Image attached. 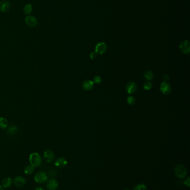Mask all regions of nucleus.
Instances as JSON below:
<instances>
[{"instance_id": "0eeeda50", "label": "nucleus", "mask_w": 190, "mask_h": 190, "mask_svg": "<svg viewBox=\"0 0 190 190\" xmlns=\"http://www.w3.org/2000/svg\"><path fill=\"white\" fill-rule=\"evenodd\" d=\"M107 49V46L106 43L104 42H100L96 45L95 48V52L98 54L103 55L106 52Z\"/></svg>"}, {"instance_id": "f3484780", "label": "nucleus", "mask_w": 190, "mask_h": 190, "mask_svg": "<svg viewBox=\"0 0 190 190\" xmlns=\"http://www.w3.org/2000/svg\"><path fill=\"white\" fill-rule=\"evenodd\" d=\"M34 171H35L34 167H33V166L31 164L27 165L24 169V172L25 174H27V175L33 174Z\"/></svg>"}, {"instance_id": "5701e85b", "label": "nucleus", "mask_w": 190, "mask_h": 190, "mask_svg": "<svg viewBox=\"0 0 190 190\" xmlns=\"http://www.w3.org/2000/svg\"><path fill=\"white\" fill-rule=\"evenodd\" d=\"M127 102L128 103L129 105H133L135 104L136 102V99L133 96H130L127 99Z\"/></svg>"}, {"instance_id": "1a4fd4ad", "label": "nucleus", "mask_w": 190, "mask_h": 190, "mask_svg": "<svg viewBox=\"0 0 190 190\" xmlns=\"http://www.w3.org/2000/svg\"><path fill=\"white\" fill-rule=\"evenodd\" d=\"M160 91L164 95H169L171 92V87L167 82H163L160 86Z\"/></svg>"}, {"instance_id": "39448f33", "label": "nucleus", "mask_w": 190, "mask_h": 190, "mask_svg": "<svg viewBox=\"0 0 190 190\" xmlns=\"http://www.w3.org/2000/svg\"><path fill=\"white\" fill-rule=\"evenodd\" d=\"M46 186L49 190H55L58 187V182L54 178H50L46 181Z\"/></svg>"}, {"instance_id": "7ed1b4c3", "label": "nucleus", "mask_w": 190, "mask_h": 190, "mask_svg": "<svg viewBox=\"0 0 190 190\" xmlns=\"http://www.w3.org/2000/svg\"><path fill=\"white\" fill-rule=\"evenodd\" d=\"M34 180L38 184H43L48 180V174L43 171H39L35 175Z\"/></svg>"}, {"instance_id": "7c9ffc66", "label": "nucleus", "mask_w": 190, "mask_h": 190, "mask_svg": "<svg viewBox=\"0 0 190 190\" xmlns=\"http://www.w3.org/2000/svg\"><path fill=\"white\" fill-rule=\"evenodd\" d=\"M124 190H130V189H125Z\"/></svg>"}, {"instance_id": "a211bd4d", "label": "nucleus", "mask_w": 190, "mask_h": 190, "mask_svg": "<svg viewBox=\"0 0 190 190\" xmlns=\"http://www.w3.org/2000/svg\"><path fill=\"white\" fill-rule=\"evenodd\" d=\"M8 125V122L7 120L4 117H0V128L2 129H5Z\"/></svg>"}, {"instance_id": "6e6552de", "label": "nucleus", "mask_w": 190, "mask_h": 190, "mask_svg": "<svg viewBox=\"0 0 190 190\" xmlns=\"http://www.w3.org/2000/svg\"><path fill=\"white\" fill-rule=\"evenodd\" d=\"M14 185L17 187H22L26 184V179L21 176H16L13 181Z\"/></svg>"}, {"instance_id": "aec40b11", "label": "nucleus", "mask_w": 190, "mask_h": 190, "mask_svg": "<svg viewBox=\"0 0 190 190\" xmlns=\"http://www.w3.org/2000/svg\"><path fill=\"white\" fill-rule=\"evenodd\" d=\"M144 77L148 80H152L154 78V74L151 71H147L144 74Z\"/></svg>"}, {"instance_id": "f257e3e1", "label": "nucleus", "mask_w": 190, "mask_h": 190, "mask_svg": "<svg viewBox=\"0 0 190 190\" xmlns=\"http://www.w3.org/2000/svg\"><path fill=\"white\" fill-rule=\"evenodd\" d=\"M29 161L31 165L34 167H38L40 166L42 162V159L41 156L36 152H33L30 154L29 156Z\"/></svg>"}, {"instance_id": "393cba45", "label": "nucleus", "mask_w": 190, "mask_h": 190, "mask_svg": "<svg viewBox=\"0 0 190 190\" xmlns=\"http://www.w3.org/2000/svg\"><path fill=\"white\" fill-rule=\"evenodd\" d=\"M57 174V171L55 169H50L49 171V175L51 177H54Z\"/></svg>"}, {"instance_id": "2eb2a0df", "label": "nucleus", "mask_w": 190, "mask_h": 190, "mask_svg": "<svg viewBox=\"0 0 190 190\" xmlns=\"http://www.w3.org/2000/svg\"><path fill=\"white\" fill-rule=\"evenodd\" d=\"M13 184V180L10 177H7L2 180V186L4 188L7 189L10 187Z\"/></svg>"}, {"instance_id": "423d86ee", "label": "nucleus", "mask_w": 190, "mask_h": 190, "mask_svg": "<svg viewBox=\"0 0 190 190\" xmlns=\"http://www.w3.org/2000/svg\"><path fill=\"white\" fill-rule=\"evenodd\" d=\"M179 49L182 52L185 54H189L190 52V42L187 40H184L181 42Z\"/></svg>"}, {"instance_id": "9d476101", "label": "nucleus", "mask_w": 190, "mask_h": 190, "mask_svg": "<svg viewBox=\"0 0 190 190\" xmlns=\"http://www.w3.org/2000/svg\"><path fill=\"white\" fill-rule=\"evenodd\" d=\"M25 22L28 26L35 27L38 25V20L33 16H28L25 18Z\"/></svg>"}, {"instance_id": "c756f323", "label": "nucleus", "mask_w": 190, "mask_h": 190, "mask_svg": "<svg viewBox=\"0 0 190 190\" xmlns=\"http://www.w3.org/2000/svg\"><path fill=\"white\" fill-rule=\"evenodd\" d=\"M0 190H4V187L0 185Z\"/></svg>"}, {"instance_id": "412c9836", "label": "nucleus", "mask_w": 190, "mask_h": 190, "mask_svg": "<svg viewBox=\"0 0 190 190\" xmlns=\"http://www.w3.org/2000/svg\"><path fill=\"white\" fill-rule=\"evenodd\" d=\"M147 187L146 185L143 184H139L138 185H136L134 187L133 190H146Z\"/></svg>"}, {"instance_id": "cd10ccee", "label": "nucleus", "mask_w": 190, "mask_h": 190, "mask_svg": "<svg viewBox=\"0 0 190 190\" xmlns=\"http://www.w3.org/2000/svg\"><path fill=\"white\" fill-rule=\"evenodd\" d=\"M163 79L164 82H167L169 80V76L167 74H165L164 75L163 77Z\"/></svg>"}, {"instance_id": "f8f14e48", "label": "nucleus", "mask_w": 190, "mask_h": 190, "mask_svg": "<svg viewBox=\"0 0 190 190\" xmlns=\"http://www.w3.org/2000/svg\"><path fill=\"white\" fill-rule=\"evenodd\" d=\"M68 161L64 157H59L58 158L55 162V166L59 169L64 168L67 165Z\"/></svg>"}, {"instance_id": "20e7f679", "label": "nucleus", "mask_w": 190, "mask_h": 190, "mask_svg": "<svg viewBox=\"0 0 190 190\" xmlns=\"http://www.w3.org/2000/svg\"><path fill=\"white\" fill-rule=\"evenodd\" d=\"M43 159L47 163H52L55 160V155L51 150H46L43 153Z\"/></svg>"}, {"instance_id": "6ab92c4d", "label": "nucleus", "mask_w": 190, "mask_h": 190, "mask_svg": "<svg viewBox=\"0 0 190 190\" xmlns=\"http://www.w3.org/2000/svg\"><path fill=\"white\" fill-rule=\"evenodd\" d=\"M32 5L31 4H27L23 8V12L25 15H29L32 12Z\"/></svg>"}, {"instance_id": "b1692460", "label": "nucleus", "mask_w": 190, "mask_h": 190, "mask_svg": "<svg viewBox=\"0 0 190 190\" xmlns=\"http://www.w3.org/2000/svg\"><path fill=\"white\" fill-rule=\"evenodd\" d=\"M101 81H102V79H101L100 77L99 76H97L94 77V79H93L94 84H100L101 82Z\"/></svg>"}, {"instance_id": "9b49d317", "label": "nucleus", "mask_w": 190, "mask_h": 190, "mask_svg": "<svg viewBox=\"0 0 190 190\" xmlns=\"http://www.w3.org/2000/svg\"><path fill=\"white\" fill-rule=\"evenodd\" d=\"M10 9V4L7 0H2L0 2V11L6 12Z\"/></svg>"}, {"instance_id": "a878e982", "label": "nucleus", "mask_w": 190, "mask_h": 190, "mask_svg": "<svg viewBox=\"0 0 190 190\" xmlns=\"http://www.w3.org/2000/svg\"><path fill=\"white\" fill-rule=\"evenodd\" d=\"M97 53L95 52L91 53L90 54V55H89L90 58H91V59H92V60L93 59H95V58L97 57Z\"/></svg>"}, {"instance_id": "c85d7f7f", "label": "nucleus", "mask_w": 190, "mask_h": 190, "mask_svg": "<svg viewBox=\"0 0 190 190\" xmlns=\"http://www.w3.org/2000/svg\"><path fill=\"white\" fill-rule=\"evenodd\" d=\"M35 190H44V189H43V188L42 187L39 186V187H36V188L35 189Z\"/></svg>"}, {"instance_id": "ddd939ff", "label": "nucleus", "mask_w": 190, "mask_h": 190, "mask_svg": "<svg viewBox=\"0 0 190 190\" xmlns=\"http://www.w3.org/2000/svg\"><path fill=\"white\" fill-rule=\"evenodd\" d=\"M137 90V85L134 82H130L126 86V90L130 94H132L136 92Z\"/></svg>"}, {"instance_id": "4468645a", "label": "nucleus", "mask_w": 190, "mask_h": 190, "mask_svg": "<svg viewBox=\"0 0 190 190\" xmlns=\"http://www.w3.org/2000/svg\"><path fill=\"white\" fill-rule=\"evenodd\" d=\"M94 82L91 80H86L83 83V88L85 91H90L94 87Z\"/></svg>"}, {"instance_id": "dca6fc26", "label": "nucleus", "mask_w": 190, "mask_h": 190, "mask_svg": "<svg viewBox=\"0 0 190 190\" xmlns=\"http://www.w3.org/2000/svg\"><path fill=\"white\" fill-rule=\"evenodd\" d=\"M17 130H18V127L16 126L15 125H11L10 126L8 129V134L10 136H13L16 135L17 132Z\"/></svg>"}, {"instance_id": "4be33fe9", "label": "nucleus", "mask_w": 190, "mask_h": 190, "mask_svg": "<svg viewBox=\"0 0 190 190\" xmlns=\"http://www.w3.org/2000/svg\"><path fill=\"white\" fill-rule=\"evenodd\" d=\"M152 86H153V84H152V82H147L143 85V88L144 90L149 91L152 89Z\"/></svg>"}, {"instance_id": "f03ea898", "label": "nucleus", "mask_w": 190, "mask_h": 190, "mask_svg": "<svg viewBox=\"0 0 190 190\" xmlns=\"http://www.w3.org/2000/svg\"><path fill=\"white\" fill-rule=\"evenodd\" d=\"M187 172L186 168L182 164H178L174 168L175 174L179 179L185 178Z\"/></svg>"}, {"instance_id": "bb28decb", "label": "nucleus", "mask_w": 190, "mask_h": 190, "mask_svg": "<svg viewBox=\"0 0 190 190\" xmlns=\"http://www.w3.org/2000/svg\"><path fill=\"white\" fill-rule=\"evenodd\" d=\"M185 184L186 185L187 187H190V179L189 177H188L187 179H185Z\"/></svg>"}]
</instances>
